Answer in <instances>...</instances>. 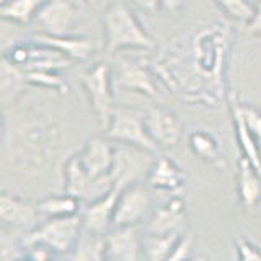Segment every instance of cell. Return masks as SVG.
Instances as JSON below:
<instances>
[{"instance_id":"1","label":"cell","mask_w":261,"mask_h":261,"mask_svg":"<svg viewBox=\"0 0 261 261\" xmlns=\"http://www.w3.org/2000/svg\"><path fill=\"white\" fill-rule=\"evenodd\" d=\"M64 147V133L44 114H27L12 126L4 122V160L12 171L38 176L53 167Z\"/></svg>"},{"instance_id":"2","label":"cell","mask_w":261,"mask_h":261,"mask_svg":"<svg viewBox=\"0 0 261 261\" xmlns=\"http://www.w3.org/2000/svg\"><path fill=\"white\" fill-rule=\"evenodd\" d=\"M105 51L110 56L124 49H155L157 43L149 35L136 13L122 2L111 4L103 13Z\"/></svg>"},{"instance_id":"3","label":"cell","mask_w":261,"mask_h":261,"mask_svg":"<svg viewBox=\"0 0 261 261\" xmlns=\"http://www.w3.org/2000/svg\"><path fill=\"white\" fill-rule=\"evenodd\" d=\"M82 232H84L82 212L72 217L46 219V222L24 233L23 247L43 245L59 256L67 255V253H72L73 247L77 245Z\"/></svg>"},{"instance_id":"4","label":"cell","mask_w":261,"mask_h":261,"mask_svg":"<svg viewBox=\"0 0 261 261\" xmlns=\"http://www.w3.org/2000/svg\"><path fill=\"white\" fill-rule=\"evenodd\" d=\"M105 136L116 144H126L139 149L157 153L160 147L153 142L145 127V113L130 106H116L111 114L110 124Z\"/></svg>"},{"instance_id":"5","label":"cell","mask_w":261,"mask_h":261,"mask_svg":"<svg viewBox=\"0 0 261 261\" xmlns=\"http://www.w3.org/2000/svg\"><path fill=\"white\" fill-rule=\"evenodd\" d=\"M80 84L88 96V101L96 114L100 129L106 130L114 111L113 69L108 62H95L80 77Z\"/></svg>"},{"instance_id":"6","label":"cell","mask_w":261,"mask_h":261,"mask_svg":"<svg viewBox=\"0 0 261 261\" xmlns=\"http://www.w3.org/2000/svg\"><path fill=\"white\" fill-rule=\"evenodd\" d=\"M61 179L64 193L75 196L84 204L100 199L113 190L111 178L93 179L87 173L80 162L79 152H73L64 160L61 167Z\"/></svg>"},{"instance_id":"7","label":"cell","mask_w":261,"mask_h":261,"mask_svg":"<svg viewBox=\"0 0 261 261\" xmlns=\"http://www.w3.org/2000/svg\"><path fill=\"white\" fill-rule=\"evenodd\" d=\"M153 155L155 153L142 150L139 147L118 144L110 173L113 188H118L122 191L129 185L141 183L144 178H147L153 165Z\"/></svg>"},{"instance_id":"8","label":"cell","mask_w":261,"mask_h":261,"mask_svg":"<svg viewBox=\"0 0 261 261\" xmlns=\"http://www.w3.org/2000/svg\"><path fill=\"white\" fill-rule=\"evenodd\" d=\"M114 87L130 93H139L147 98H157L159 87L153 77V70L147 64L137 59L119 57L113 67Z\"/></svg>"},{"instance_id":"9","label":"cell","mask_w":261,"mask_h":261,"mask_svg":"<svg viewBox=\"0 0 261 261\" xmlns=\"http://www.w3.org/2000/svg\"><path fill=\"white\" fill-rule=\"evenodd\" d=\"M150 193L142 181L129 185L118 196L113 212V228L137 227L150 211Z\"/></svg>"},{"instance_id":"10","label":"cell","mask_w":261,"mask_h":261,"mask_svg":"<svg viewBox=\"0 0 261 261\" xmlns=\"http://www.w3.org/2000/svg\"><path fill=\"white\" fill-rule=\"evenodd\" d=\"M145 127L160 149L178 145L183 136V121L173 110L163 106H150L145 111Z\"/></svg>"},{"instance_id":"11","label":"cell","mask_w":261,"mask_h":261,"mask_svg":"<svg viewBox=\"0 0 261 261\" xmlns=\"http://www.w3.org/2000/svg\"><path fill=\"white\" fill-rule=\"evenodd\" d=\"M77 18V8L70 0H46L35 18V24L43 35H70Z\"/></svg>"},{"instance_id":"12","label":"cell","mask_w":261,"mask_h":261,"mask_svg":"<svg viewBox=\"0 0 261 261\" xmlns=\"http://www.w3.org/2000/svg\"><path fill=\"white\" fill-rule=\"evenodd\" d=\"M114 155H116V145L108 137H92L84 149L79 150V157L87 173L93 179L110 178Z\"/></svg>"},{"instance_id":"13","label":"cell","mask_w":261,"mask_h":261,"mask_svg":"<svg viewBox=\"0 0 261 261\" xmlns=\"http://www.w3.org/2000/svg\"><path fill=\"white\" fill-rule=\"evenodd\" d=\"M186 227V202L181 194H173L171 198L155 209L149 220L147 233H183Z\"/></svg>"},{"instance_id":"14","label":"cell","mask_w":261,"mask_h":261,"mask_svg":"<svg viewBox=\"0 0 261 261\" xmlns=\"http://www.w3.org/2000/svg\"><path fill=\"white\" fill-rule=\"evenodd\" d=\"M39 216L38 204L24 201L7 191L0 194V219L4 224L30 232L39 225Z\"/></svg>"},{"instance_id":"15","label":"cell","mask_w":261,"mask_h":261,"mask_svg":"<svg viewBox=\"0 0 261 261\" xmlns=\"http://www.w3.org/2000/svg\"><path fill=\"white\" fill-rule=\"evenodd\" d=\"M147 185L155 191H163L168 194H181L183 188L186 185L185 171L178 167V163L162 155L153 160V165L147 175Z\"/></svg>"},{"instance_id":"16","label":"cell","mask_w":261,"mask_h":261,"mask_svg":"<svg viewBox=\"0 0 261 261\" xmlns=\"http://www.w3.org/2000/svg\"><path fill=\"white\" fill-rule=\"evenodd\" d=\"M121 190L113 188V190L103 196V198L96 199L93 202H88L82 209V220H84V230L106 235L113 228V212L116 206L118 196Z\"/></svg>"},{"instance_id":"17","label":"cell","mask_w":261,"mask_h":261,"mask_svg":"<svg viewBox=\"0 0 261 261\" xmlns=\"http://www.w3.org/2000/svg\"><path fill=\"white\" fill-rule=\"evenodd\" d=\"M106 255L114 261H139L142 251V239L137 235L136 227L111 228L105 235Z\"/></svg>"},{"instance_id":"18","label":"cell","mask_w":261,"mask_h":261,"mask_svg":"<svg viewBox=\"0 0 261 261\" xmlns=\"http://www.w3.org/2000/svg\"><path fill=\"white\" fill-rule=\"evenodd\" d=\"M228 108H230L233 130H235L237 142H239V147H240L242 157L247 159L261 173V145L256 141V137L251 134L247 122H245L242 110H240V100L235 95H230V98H228Z\"/></svg>"},{"instance_id":"19","label":"cell","mask_w":261,"mask_h":261,"mask_svg":"<svg viewBox=\"0 0 261 261\" xmlns=\"http://www.w3.org/2000/svg\"><path fill=\"white\" fill-rule=\"evenodd\" d=\"M36 41L43 43L49 47L59 51L62 56H65L67 59L73 61H87L95 54V43L92 39H88L85 36H73L70 35H64V36H49V35H41L35 36Z\"/></svg>"},{"instance_id":"20","label":"cell","mask_w":261,"mask_h":261,"mask_svg":"<svg viewBox=\"0 0 261 261\" xmlns=\"http://www.w3.org/2000/svg\"><path fill=\"white\" fill-rule=\"evenodd\" d=\"M237 191L245 211H251L261 201V173L245 159H239L237 167Z\"/></svg>"},{"instance_id":"21","label":"cell","mask_w":261,"mask_h":261,"mask_svg":"<svg viewBox=\"0 0 261 261\" xmlns=\"http://www.w3.org/2000/svg\"><path fill=\"white\" fill-rule=\"evenodd\" d=\"M28 87L30 84L24 70L2 57L0 61V98H2L4 108L16 103Z\"/></svg>"},{"instance_id":"22","label":"cell","mask_w":261,"mask_h":261,"mask_svg":"<svg viewBox=\"0 0 261 261\" xmlns=\"http://www.w3.org/2000/svg\"><path fill=\"white\" fill-rule=\"evenodd\" d=\"M190 149L198 159L217 170L225 168V159L220 152L217 137L207 130H196L190 136Z\"/></svg>"},{"instance_id":"23","label":"cell","mask_w":261,"mask_h":261,"mask_svg":"<svg viewBox=\"0 0 261 261\" xmlns=\"http://www.w3.org/2000/svg\"><path fill=\"white\" fill-rule=\"evenodd\" d=\"M46 0H7L0 4V18L4 21L27 27L33 23Z\"/></svg>"},{"instance_id":"24","label":"cell","mask_w":261,"mask_h":261,"mask_svg":"<svg viewBox=\"0 0 261 261\" xmlns=\"http://www.w3.org/2000/svg\"><path fill=\"white\" fill-rule=\"evenodd\" d=\"M39 214L46 219H57V217H72L82 212V202L72 194H54L36 202Z\"/></svg>"},{"instance_id":"25","label":"cell","mask_w":261,"mask_h":261,"mask_svg":"<svg viewBox=\"0 0 261 261\" xmlns=\"http://www.w3.org/2000/svg\"><path fill=\"white\" fill-rule=\"evenodd\" d=\"M70 261H108L105 235L87 230L82 232L77 245L70 253Z\"/></svg>"},{"instance_id":"26","label":"cell","mask_w":261,"mask_h":261,"mask_svg":"<svg viewBox=\"0 0 261 261\" xmlns=\"http://www.w3.org/2000/svg\"><path fill=\"white\" fill-rule=\"evenodd\" d=\"M183 233H147L142 239V253L147 261H167L175 251Z\"/></svg>"},{"instance_id":"27","label":"cell","mask_w":261,"mask_h":261,"mask_svg":"<svg viewBox=\"0 0 261 261\" xmlns=\"http://www.w3.org/2000/svg\"><path fill=\"white\" fill-rule=\"evenodd\" d=\"M30 87L54 90L56 93L64 95L69 92V84L61 72L56 70H24Z\"/></svg>"},{"instance_id":"28","label":"cell","mask_w":261,"mask_h":261,"mask_svg":"<svg viewBox=\"0 0 261 261\" xmlns=\"http://www.w3.org/2000/svg\"><path fill=\"white\" fill-rule=\"evenodd\" d=\"M227 18L233 21H248L255 10V4L250 0H212Z\"/></svg>"},{"instance_id":"29","label":"cell","mask_w":261,"mask_h":261,"mask_svg":"<svg viewBox=\"0 0 261 261\" xmlns=\"http://www.w3.org/2000/svg\"><path fill=\"white\" fill-rule=\"evenodd\" d=\"M240 110L243 114V119L247 122L248 129L251 130V134L256 137V141L261 145V111L251 105H247L240 101Z\"/></svg>"},{"instance_id":"30","label":"cell","mask_w":261,"mask_h":261,"mask_svg":"<svg viewBox=\"0 0 261 261\" xmlns=\"http://www.w3.org/2000/svg\"><path fill=\"white\" fill-rule=\"evenodd\" d=\"M235 248H237V255H239V261H261V250L255 247L251 242L242 239L235 240Z\"/></svg>"},{"instance_id":"31","label":"cell","mask_w":261,"mask_h":261,"mask_svg":"<svg viewBox=\"0 0 261 261\" xmlns=\"http://www.w3.org/2000/svg\"><path fill=\"white\" fill-rule=\"evenodd\" d=\"M193 243H194V239L191 233H186L181 237V240H179L178 247L175 248V251L171 253L168 256L167 261H186L188 258H191V248H193Z\"/></svg>"},{"instance_id":"32","label":"cell","mask_w":261,"mask_h":261,"mask_svg":"<svg viewBox=\"0 0 261 261\" xmlns=\"http://www.w3.org/2000/svg\"><path fill=\"white\" fill-rule=\"evenodd\" d=\"M247 31L251 36H261V0L255 4L251 18L247 21Z\"/></svg>"},{"instance_id":"33","label":"cell","mask_w":261,"mask_h":261,"mask_svg":"<svg viewBox=\"0 0 261 261\" xmlns=\"http://www.w3.org/2000/svg\"><path fill=\"white\" fill-rule=\"evenodd\" d=\"M133 4L145 13H155L162 10V0H133Z\"/></svg>"},{"instance_id":"34","label":"cell","mask_w":261,"mask_h":261,"mask_svg":"<svg viewBox=\"0 0 261 261\" xmlns=\"http://www.w3.org/2000/svg\"><path fill=\"white\" fill-rule=\"evenodd\" d=\"M188 0H162V10L167 13H175L186 5Z\"/></svg>"},{"instance_id":"35","label":"cell","mask_w":261,"mask_h":261,"mask_svg":"<svg viewBox=\"0 0 261 261\" xmlns=\"http://www.w3.org/2000/svg\"><path fill=\"white\" fill-rule=\"evenodd\" d=\"M85 2H87L88 5H92V7H96L98 4H100V0H85Z\"/></svg>"},{"instance_id":"36","label":"cell","mask_w":261,"mask_h":261,"mask_svg":"<svg viewBox=\"0 0 261 261\" xmlns=\"http://www.w3.org/2000/svg\"><path fill=\"white\" fill-rule=\"evenodd\" d=\"M186 261H206V258H202V256H196V258H188Z\"/></svg>"},{"instance_id":"37","label":"cell","mask_w":261,"mask_h":261,"mask_svg":"<svg viewBox=\"0 0 261 261\" xmlns=\"http://www.w3.org/2000/svg\"><path fill=\"white\" fill-rule=\"evenodd\" d=\"M13 261H33V259L27 255V256H23V258H16V259H13Z\"/></svg>"},{"instance_id":"38","label":"cell","mask_w":261,"mask_h":261,"mask_svg":"<svg viewBox=\"0 0 261 261\" xmlns=\"http://www.w3.org/2000/svg\"><path fill=\"white\" fill-rule=\"evenodd\" d=\"M250 2H251V4H256V2H258V0H250Z\"/></svg>"},{"instance_id":"39","label":"cell","mask_w":261,"mask_h":261,"mask_svg":"<svg viewBox=\"0 0 261 261\" xmlns=\"http://www.w3.org/2000/svg\"><path fill=\"white\" fill-rule=\"evenodd\" d=\"M2 2H7V0H0V4H2Z\"/></svg>"},{"instance_id":"40","label":"cell","mask_w":261,"mask_h":261,"mask_svg":"<svg viewBox=\"0 0 261 261\" xmlns=\"http://www.w3.org/2000/svg\"><path fill=\"white\" fill-rule=\"evenodd\" d=\"M108 261H114V259H108Z\"/></svg>"}]
</instances>
